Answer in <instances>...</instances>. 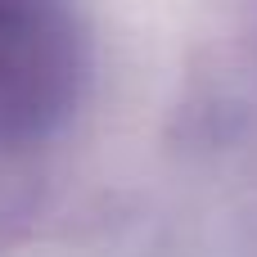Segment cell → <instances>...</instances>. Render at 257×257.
<instances>
[{"instance_id":"1","label":"cell","mask_w":257,"mask_h":257,"mask_svg":"<svg viewBox=\"0 0 257 257\" xmlns=\"http://www.w3.org/2000/svg\"><path fill=\"white\" fill-rule=\"evenodd\" d=\"M81 72L63 0H0V145L45 136L72 104Z\"/></svg>"}]
</instances>
